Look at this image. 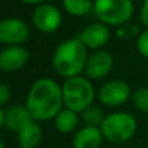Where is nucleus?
I'll list each match as a JSON object with an SVG mask.
<instances>
[{"label": "nucleus", "mask_w": 148, "mask_h": 148, "mask_svg": "<svg viewBox=\"0 0 148 148\" xmlns=\"http://www.w3.org/2000/svg\"><path fill=\"white\" fill-rule=\"evenodd\" d=\"M62 87L51 78H40L34 82L26 99V108L36 122L55 118L62 109Z\"/></svg>", "instance_id": "1"}, {"label": "nucleus", "mask_w": 148, "mask_h": 148, "mask_svg": "<svg viewBox=\"0 0 148 148\" xmlns=\"http://www.w3.org/2000/svg\"><path fill=\"white\" fill-rule=\"evenodd\" d=\"M140 18H142V22L148 27V0H144V3H143L142 12H140Z\"/></svg>", "instance_id": "21"}, {"label": "nucleus", "mask_w": 148, "mask_h": 148, "mask_svg": "<svg viewBox=\"0 0 148 148\" xmlns=\"http://www.w3.org/2000/svg\"><path fill=\"white\" fill-rule=\"evenodd\" d=\"M9 96H10L9 87L7 84H0V107L4 105L9 100Z\"/></svg>", "instance_id": "20"}, {"label": "nucleus", "mask_w": 148, "mask_h": 148, "mask_svg": "<svg viewBox=\"0 0 148 148\" xmlns=\"http://www.w3.org/2000/svg\"><path fill=\"white\" fill-rule=\"evenodd\" d=\"M133 101L136 109H139L140 112L148 113V87H143L139 88L138 91L134 94Z\"/></svg>", "instance_id": "18"}, {"label": "nucleus", "mask_w": 148, "mask_h": 148, "mask_svg": "<svg viewBox=\"0 0 148 148\" xmlns=\"http://www.w3.org/2000/svg\"><path fill=\"white\" fill-rule=\"evenodd\" d=\"M130 97V87L123 81H110L99 91V100L107 107H120Z\"/></svg>", "instance_id": "8"}, {"label": "nucleus", "mask_w": 148, "mask_h": 148, "mask_svg": "<svg viewBox=\"0 0 148 148\" xmlns=\"http://www.w3.org/2000/svg\"><path fill=\"white\" fill-rule=\"evenodd\" d=\"M100 130L108 142L120 144L130 140L136 131V121L131 114L117 112L107 116L103 121Z\"/></svg>", "instance_id": "4"}, {"label": "nucleus", "mask_w": 148, "mask_h": 148, "mask_svg": "<svg viewBox=\"0 0 148 148\" xmlns=\"http://www.w3.org/2000/svg\"><path fill=\"white\" fill-rule=\"evenodd\" d=\"M62 3L65 10L73 16H84L94 9V3L91 0H64Z\"/></svg>", "instance_id": "16"}, {"label": "nucleus", "mask_w": 148, "mask_h": 148, "mask_svg": "<svg viewBox=\"0 0 148 148\" xmlns=\"http://www.w3.org/2000/svg\"><path fill=\"white\" fill-rule=\"evenodd\" d=\"M103 133L100 127L84 126L79 129L73 138V148H99L103 143Z\"/></svg>", "instance_id": "12"}, {"label": "nucleus", "mask_w": 148, "mask_h": 148, "mask_svg": "<svg viewBox=\"0 0 148 148\" xmlns=\"http://www.w3.org/2000/svg\"><path fill=\"white\" fill-rule=\"evenodd\" d=\"M87 48L79 38L65 40L56 48L53 55V68L61 77L73 78L86 68Z\"/></svg>", "instance_id": "2"}, {"label": "nucleus", "mask_w": 148, "mask_h": 148, "mask_svg": "<svg viewBox=\"0 0 148 148\" xmlns=\"http://www.w3.org/2000/svg\"><path fill=\"white\" fill-rule=\"evenodd\" d=\"M144 148H148V147H144Z\"/></svg>", "instance_id": "25"}, {"label": "nucleus", "mask_w": 148, "mask_h": 148, "mask_svg": "<svg viewBox=\"0 0 148 148\" xmlns=\"http://www.w3.org/2000/svg\"><path fill=\"white\" fill-rule=\"evenodd\" d=\"M29 26L22 20L16 17L0 21V43L18 46L29 38Z\"/></svg>", "instance_id": "6"}, {"label": "nucleus", "mask_w": 148, "mask_h": 148, "mask_svg": "<svg viewBox=\"0 0 148 148\" xmlns=\"http://www.w3.org/2000/svg\"><path fill=\"white\" fill-rule=\"evenodd\" d=\"M4 120H5V110H3L1 107H0V127L4 125Z\"/></svg>", "instance_id": "22"}, {"label": "nucleus", "mask_w": 148, "mask_h": 148, "mask_svg": "<svg viewBox=\"0 0 148 148\" xmlns=\"http://www.w3.org/2000/svg\"><path fill=\"white\" fill-rule=\"evenodd\" d=\"M113 68V57L107 51H96L87 59L86 72L87 77L92 79H99L105 77Z\"/></svg>", "instance_id": "10"}, {"label": "nucleus", "mask_w": 148, "mask_h": 148, "mask_svg": "<svg viewBox=\"0 0 148 148\" xmlns=\"http://www.w3.org/2000/svg\"><path fill=\"white\" fill-rule=\"evenodd\" d=\"M131 0H95L94 12L103 23L122 25L133 14Z\"/></svg>", "instance_id": "5"}, {"label": "nucleus", "mask_w": 148, "mask_h": 148, "mask_svg": "<svg viewBox=\"0 0 148 148\" xmlns=\"http://www.w3.org/2000/svg\"><path fill=\"white\" fill-rule=\"evenodd\" d=\"M30 53L21 46H10L0 52V69L12 73L21 69L27 62Z\"/></svg>", "instance_id": "9"}, {"label": "nucleus", "mask_w": 148, "mask_h": 148, "mask_svg": "<svg viewBox=\"0 0 148 148\" xmlns=\"http://www.w3.org/2000/svg\"><path fill=\"white\" fill-rule=\"evenodd\" d=\"M136 46H138L139 52H140L144 57H148V29L139 35Z\"/></svg>", "instance_id": "19"}, {"label": "nucleus", "mask_w": 148, "mask_h": 148, "mask_svg": "<svg viewBox=\"0 0 148 148\" xmlns=\"http://www.w3.org/2000/svg\"><path fill=\"white\" fill-rule=\"evenodd\" d=\"M62 97L64 104L68 109L78 113L91 107L95 97V91L91 82L82 77H73L65 81L62 86Z\"/></svg>", "instance_id": "3"}, {"label": "nucleus", "mask_w": 148, "mask_h": 148, "mask_svg": "<svg viewBox=\"0 0 148 148\" xmlns=\"http://www.w3.org/2000/svg\"><path fill=\"white\" fill-rule=\"evenodd\" d=\"M33 120L27 108L23 105H12L5 110L4 126L10 131L18 133L29 121Z\"/></svg>", "instance_id": "14"}, {"label": "nucleus", "mask_w": 148, "mask_h": 148, "mask_svg": "<svg viewBox=\"0 0 148 148\" xmlns=\"http://www.w3.org/2000/svg\"><path fill=\"white\" fill-rule=\"evenodd\" d=\"M78 126V116L75 112L68 109H61L55 117V127L61 134H69Z\"/></svg>", "instance_id": "15"}, {"label": "nucleus", "mask_w": 148, "mask_h": 148, "mask_svg": "<svg viewBox=\"0 0 148 148\" xmlns=\"http://www.w3.org/2000/svg\"><path fill=\"white\" fill-rule=\"evenodd\" d=\"M86 48L97 49L103 47L109 39V30L103 22H95L88 25L79 36Z\"/></svg>", "instance_id": "11"}, {"label": "nucleus", "mask_w": 148, "mask_h": 148, "mask_svg": "<svg viewBox=\"0 0 148 148\" xmlns=\"http://www.w3.org/2000/svg\"><path fill=\"white\" fill-rule=\"evenodd\" d=\"M23 3H26V4H39V3L44 1V0H22Z\"/></svg>", "instance_id": "23"}, {"label": "nucleus", "mask_w": 148, "mask_h": 148, "mask_svg": "<svg viewBox=\"0 0 148 148\" xmlns=\"http://www.w3.org/2000/svg\"><path fill=\"white\" fill-rule=\"evenodd\" d=\"M33 22L42 33H53L61 25V13L51 4H42L33 13Z\"/></svg>", "instance_id": "7"}, {"label": "nucleus", "mask_w": 148, "mask_h": 148, "mask_svg": "<svg viewBox=\"0 0 148 148\" xmlns=\"http://www.w3.org/2000/svg\"><path fill=\"white\" fill-rule=\"evenodd\" d=\"M0 148H5V146H4V143H3L1 139H0Z\"/></svg>", "instance_id": "24"}, {"label": "nucleus", "mask_w": 148, "mask_h": 148, "mask_svg": "<svg viewBox=\"0 0 148 148\" xmlns=\"http://www.w3.org/2000/svg\"><path fill=\"white\" fill-rule=\"evenodd\" d=\"M43 139L42 127L35 120H31L17 133V140L21 148H38Z\"/></svg>", "instance_id": "13"}, {"label": "nucleus", "mask_w": 148, "mask_h": 148, "mask_svg": "<svg viewBox=\"0 0 148 148\" xmlns=\"http://www.w3.org/2000/svg\"><path fill=\"white\" fill-rule=\"evenodd\" d=\"M82 118H83L86 126H94V127H100L104 121V114L103 110L97 107H88L83 113H82Z\"/></svg>", "instance_id": "17"}]
</instances>
